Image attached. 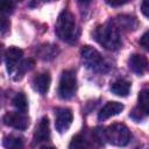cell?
<instances>
[{
    "label": "cell",
    "mask_w": 149,
    "mask_h": 149,
    "mask_svg": "<svg viewBox=\"0 0 149 149\" xmlns=\"http://www.w3.org/2000/svg\"><path fill=\"white\" fill-rule=\"evenodd\" d=\"M77 90V77L73 70L63 71L59 84H58V95L62 99H70L74 95Z\"/></svg>",
    "instance_id": "4"
},
{
    "label": "cell",
    "mask_w": 149,
    "mask_h": 149,
    "mask_svg": "<svg viewBox=\"0 0 149 149\" xmlns=\"http://www.w3.org/2000/svg\"><path fill=\"white\" fill-rule=\"evenodd\" d=\"M93 38L107 50H116L121 47V38L119 29L114 23H105L98 26L93 31Z\"/></svg>",
    "instance_id": "1"
},
{
    "label": "cell",
    "mask_w": 149,
    "mask_h": 149,
    "mask_svg": "<svg viewBox=\"0 0 149 149\" xmlns=\"http://www.w3.org/2000/svg\"><path fill=\"white\" fill-rule=\"evenodd\" d=\"M50 140V125H49V119L47 116H43L35 129L34 133V141L36 143H42L47 142Z\"/></svg>",
    "instance_id": "10"
},
{
    "label": "cell",
    "mask_w": 149,
    "mask_h": 149,
    "mask_svg": "<svg viewBox=\"0 0 149 149\" xmlns=\"http://www.w3.org/2000/svg\"><path fill=\"white\" fill-rule=\"evenodd\" d=\"M123 105L118 101H108L98 113V120L99 121H105L114 115H118L122 112Z\"/></svg>",
    "instance_id": "11"
},
{
    "label": "cell",
    "mask_w": 149,
    "mask_h": 149,
    "mask_svg": "<svg viewBox=\"0 0 149 149\" xmlns=\"http://www.w3.org/2000/svg\"><path fill=\"white\" fill-rule=\"evenodd\" d=\"M57 54H58L57 45H54V44H42V45H40V48L37 50L38 57L44 61L54 59L57 56Z\"/></svg>",
    "instance_id": "15"
},
{
    "label": "cell",
    "mask_w": 149,
    "mask_h": 149,
    "mask_svg": "<svg viewBox=\"0 0 149 149\" xmlns=\"http://www.w3.org/2000/svg\"><path fill=\"white\" fill-rule=\"evenodd\" d=\"M111 91L112 93H114L115 95L119 97H127L129 91H130V83L128 80L125 79H119L115 80L112 85H111Z\"/></svg>",
    "instance_id": "14"
},
{
    "label": "cell",
    "mask_w": 149,
    "mask_h": 149,
    "mask_svg": "<svg viewBox=\"0 0 149 149\" xmlns=\"http://www.w3.org/2000/svg\"><path fill=\"white\" fill-rule=\"evenodd\" d=\"M107 5L112 6V7H119V6H122L125 3H127L129 0H105Z\"/></svg>",
    "instance_id": "23"
},
{
    "label": "cell",
    "mask_w": 149,
    "mask_h": 149,
    "mask_svg": "<svg viewBox=\"0 0 149 149\" xmlns=\"http://www.w3.org/2000/svg\"><path fill=\"white\" fill-rule=\"evenodd\" d=\"M33 1H36V2H37V1H40V0H33ZM42 1H47V0H42Z\"/></svg>",
    "instance_id": "28"
},
{
    "label": "cell",
    "mask_w": 149,
    "mask_h": 149,
    "mask_svg": "<svg viewBox=\"0 0 149 149\" xmlns=\"http://www.w3.org/2000/svg\"><path fill=\"white\" fill-rule=\"evenodd\" d=\"M3 146L6 148H10V149H19V148H22L23 143H22V140L20 137L8 136L3 140Z\"/></svg>",
    "instance_id": "19"
},
{
    "label": "cell",
    "mask_w": 149,
    "mask_h": 149,
    "mask_svg": "<svg viewBox=\"0 0 149 149\" xmlns=\"http://www.w3.org/2000/svg\"><path fill=\"white\" fill-rule=\"evenodd\" d=\"M3 122L5 125L13 127L19 130H24L29 126L28 116L24 114V112L17 111V112H7L3 115Z\"/></svg>",
    "instance_id": "6"
},
{
    "label": "cell",
    "mask_w": 149,
    "mask_h": 149,
    "mask_svg": "<svg viewBox=\"0 0 149 149\" xmlns=\"http://www.w3.org/2000/svg\"><path fill=\"white\" fill-rule=\"evenodd\" d=\"M132 22H136L134 17L122 15V16H119L113 23H114V26H115L118 29H119V28H122V29H128V30H130V29H135V27H136V24H132Z\"/></svg>",
    "instance_id": "16"
},
{
    "label": "cell",
    "mask_w": 149,
    "mask_h": 149,
    "mask_svg": "<svg viewBox=\"0 0 149 149\" xmlns=\"http://www.w3.org/2000/svg\"><path fill=\"white\" fill-rule=\"evenodd\" d=\"M140 44L142 48H144L147 51H149V30H147L140 38Z\"/></svg>",
    "instance_id": "22"
},
{
    "label": "cell",
    "mask_w": 149,
    "mask_h": 149,
    "mask_svg": "<svg viewBox=\"0 0 149 149\" xmlns=\"http://www.w3.org/2000/svg\"><path fill=\"white\" fill-rule=\"evenodd\" d=\"M106 140L114 146H126L130 140V132L123 123H113L105 129Z\"/></svg>",
    "instance_id": "3"
},
{
    "label": "cell",
    "mask_w": 149,
    "mask_h": 149,
    "mask_svg": "<svg viewBox=\"0 0 149 149\" xmlns=\"http://www.w3.org/2000/svg\"><path fill=\"white\" fill-rule=\"evenodd\" d=\"M92 1H93V0H78L79 5H81V6H87V5H90Z\"/></svg>",
    "instance_id": "26"
},
{
    "label": "cell",
    "mask_w": 149,
    "mask_h": 149,
    "mask_svg": "<svg viewBox=\"0 0 149 149\" xmlns=\"http://www.w3.org/2000/svg\"><path fill=\"white\" fill-rule=\"evenodd\" d=\"M34 65H35V63H34L33 59H26V61H23L22 63H20V64H19V68H17V77H16L15 79H16V80L20 79L27 71L31 70V69L34 68Z\"/></svg>",
    "instance_id": "18"
},
{
    "label": "cell",
    "mask_w": 149,
    "mask_h": 149,
    "mask_svg": "<svg viewBox=\"0 0 149 149\" xmlns=\"http://www.w3.org/2000/svg\"><path fill=\"white\" fill-rule=\"evenodd\" d=\"M137 107L133 109L130 116L135 121H140L146 115H149V88H143L139 93Z\"/></svg>",
    "instance_id": "8"
},
{
    "label": "cell",
    "mask_w": 149,
    "mask_h": 149,
    "mask_svg": "<svg viewBox=\"0 0 149 149\" xmlns=\"http://www.w3.org/2000/svg\"><path fill=\"white\" fill-rule=\"evenodd\" d=\"M13 105H14V107L17 111H21V112H24L26 113V111L28 108V101H27L26 95L23 93H17L13 98Z\"/></svg>",
    "instance_id": "17"
},
{
    "label": "cell",
    "mask_w": 149,
    "mask_h": 149,
    "mask_svg": "<svg viewBox=\"0 0 149 149\" xmlns=\"http://www.w3.org/2000/svg\"><path fill=\"white\" fill-rule=\"evenodd\" d=\"M8 28H9V21H7V19L2 14V19H1V33L3 34Z\"/></svg>",
    "instance_id": "25"
},
{
    "label": "cell",
    "mask_w": 149,
    "mask_h": 149,
    "mask_svg": "<svg viewBox=\"0 0 149 149\" xmlns=\"http://www.w3.org/2000/svg\"><path fill=\"white\" fill-rule=\"evenodd\" d=\"M128 65H129V69L134 73L143 74L149 69V61L143 55L134 54V55L130 56V58L128 61Z\"/></svg>",
    "instance_id": "9"
},
{
    "label": "cell",
    "mask_w": 149,
    "mask_h": 149,
    "mask_svg": "<svg viewBox=\"0 0 149 149\" xmlns=\"http://www.w3.org/2000/svg\"><path fill=\"white\" fill-rule=\"evenodd\" d=\"M13 1H14V3H15V2H20V1H22V0H13Z\"/></svg>",
    "instance_id": "27"
},
{
    "label": "cell",
    "mask_w": 149,
    "mask_h": 149,
    "mask_svg": "<svg viewBox=\"0 0 149 149\" xmlns=\"http://www.w3.org/2000/svg\"><path fill=\"white\" fill-rule=\"evenodd\" d=\"M141 10H142L143 15L149 19V0H143V1H142Z\"/></svg>",
    "instance_id": "24"
},
{
    "label": "cell",
    "mask_w": 149,
    "mask_h": 149,
    "mask_svg": "<svg viewBox=\"0 0 149 149\" xmlns=\"http://www.w3.org/2000/svg\"><path fill=\"white\" fill-rule=\"evenodd\" d=\"M80 56L84 65L94 71H102L104 70V59L99 51L90 45H84L80 50Z\"/></svg>",
    "instance_id": "5"
},
{
    "label": "cell",
    "mask_w": 149,
    "mask_h": 149,
    "mask_svg": "<svg viewBox=\"0 0 149 149\" xmlns=\"http://www.w3.org/2000/svg\"><path fill=\"white\" fill-rule=\"evenodd\" d=\"M14 8V1L13 0H1L0 1V9L2 14L10 13Z\"/></svg>",
    "instance_id": "21"
},
{
    "label": "cell",
    "mask_w": 149,
    "mask_h": 149,
    "mask_svg": "<svg viewBox=\"0 0 149 149\" xmlns=\"http://www.w3.org/2000/svg\"><path fill=\"white\" fill-rule=\"evenodd\" d=\"M50 83H51V77L49 72H42L35 76L33 79V86L35 91H37L40 94H45L48 92Z\"/></svg>",
    "instance_id": "13"
},
{
    "label": "cell",
    "mask_w": 149,
    "mask_h": 149,
    "mask_svg": "<svg viewBox=\"0 0 149 149\" xmlns=\"http://www.w3.org/2000/svg\"><path fill=\"white\" fill-rule=\"evenodd\" d=\"M55 127L58 133H65L73 120V115L70 108H57L55 111Z\"/></svg>",
    "instance_id": "7"
},
{
    "label": "cell",
    "mask_w": 149,
    "mask_h": 149,
    "mask_svg": "<svg viewBox=\"0 0 149 149\" xmlns=\"http://www.w3.org/2000/svg\"><path fill=\"white\" fill-rule=\"evenodd\" d=\"M55 31L59 40L64 42L72 43L76 40V20L71 12L65 9L58 15Z\"/></svg>",
    "instance_id": "2"
},
{
    "label": "cell",
    "mask_w": 149,
    "mask_h": 149,
    "mask_svg": "<svg viewBox=\"0 0 149 149\" xmlns=\"http://www.w3.org/2000/svg\"><path fill=\"white\" fill-rule=\"evenodd\" d=\"M88 146L90 144L87 143L85 137H83L81 135H76V136H73L69 147L70 148H84V147H88Z\"/></svg>",
    "instance_id": "20"
},
{
    "label": "cell",
    "mask_w": 149,
    "mask_h": 149,
    "mask_svg": "<svg viewBox=\"0 0 149 149\" xmlns=\"http://www.w3.org/2000/svg\"><path fill=\"white\" fill-rule=\"evenodd\" d=\"M22 50L19 49V48H15V47H10L6 50L5 52V62H6V65H7V70L8 72H12L14 70V68L17 65L19 61L22 58Z\"/></svg>",
    "instance_id": "12"
}]
</instances>
